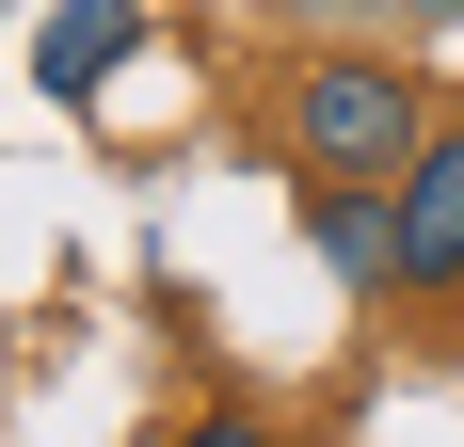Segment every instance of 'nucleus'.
<instances>
[{
	"label": "nucleus",
	"mask_w": 464,
	"mask_h": 447,
	"mask_svg": "<svg viewBox=\"0 0 464 447\" xmlns=\"http://www.w3.org/2000/svg\"><path fill=\"white\" fill-rule=\"evenodd\" d=\"M288 128H304V176H401V160L432 144V128H417V81H401V64H369V48L304 64Z\"/></svg>",
	"instance_id": "1"
},
{
	"label": "nucleus",
	"mask_w": 464,
	"mask_h": 447,
	"mask_svg": "<svg viewBox=\"0 0 464 447\" xmlns=\"http://www.w3.org/2000/svg\"><path fill=\"white\" fill-rule=\"evenodd\" d=\"M384 224H401V288H464V128H432L384 176Z\"/></svg>",
	"instance_id": "2"
},
{
	"label": "nucleus",
	"mask_w": 464,
	"mask_h": 447,
	"mask_svg": "<svg viewBox=\"0 0 464 447\" xmlns=\"http://www.w3.org/2000/svg\"><path fill=\"white\" fill-rule=\"evenodd\" d=\"M129 48H144V0H64V16L33 33V81H48V96H96Z\"/></svg>",
	"instance_id": "3"
},
{
	"label": "nucleus",
	"mask_w": 464,
	"mask_h": 447,
	"mask_svg": "<svg viewBox=\"0 0 464 447\" xmlns=\"http://www.w3.org/2000/svg\"><path fill=\"white\" fill-rule=\"evenodd\" d=\"M192 447H256V432H192Z\"/></svg>",
	"instance_id": "4"
},
{
	"label": "nucleus",
	"mask_w": 464,
	"mask_h": 447,
	"mask_svg": "<svg viewBox=\"0 0 464 447\" xmlns=\"http://www.w3.org/2000/svg\"><path fill=\"white\" fill-rule=\"evenodd\" d=\"M432 16H464V0H432Z\"/></svg>",
	"instance_id": "5"
}]
</instances>
